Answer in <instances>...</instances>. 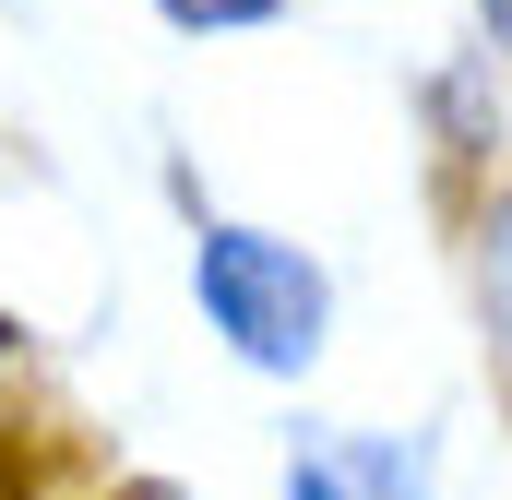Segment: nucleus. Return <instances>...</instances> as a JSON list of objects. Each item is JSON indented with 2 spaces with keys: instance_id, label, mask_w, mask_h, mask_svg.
I'll return each mask as SVG.
<instances>
[{
  "instance_id": "nucleus-1",
  "label": "nucleus",
  "mask_w": 512,
  "mask_h": 500,
  "mask_svg": "<svg viewBox=\"0 0 512 500\" xmlns=\"http://www.w3.org/2000/svg\"><path fill=\"white\" fill-rule=\"evenodd\" d=\"M203 310L239 334V358L262 370H298L322 346V274L298 262L286 239H251V227H203Z\"/></svg>"
},
{
  "instance_id": "nucleus-2",
  "label": "nucleus",
  "mask_w": 512,
  "mask_h": 500,
  "mask_svg": "<svg viewBox=\"0 0 512 500\" xmlns=\"http://www.w3.org/2000/svg\"><path fill=\"white\" fill-rule=\"evenodd\" d=\"M489 322L512 334V203H501V227H489Z\"/></svg>"
},
{
  "instance_id": "nucleus-3",
  "label": "nucleus",
  "mask_w": 512,
  "mask_h": 500,
  "mask_svg": "<svg viewBox=\"0 0 512 500\" xmlns=\"http://www.w3.org/2000/svg\"><path fill=\"white\" fill-rule=\"evenodd\" d=\"M167 12H179V24H262L274 0H167Z\"/></svg>"
},
{
  "instance_id": "nucleus-4",
  "label": "nucleus",
  "mask_w": 512,
  "mask_h": 500,
  "mask_svg": "<svg viewBox=\"0 0 512 500\" xmlns=\"http://www.w3.org/2000/svg\"><path fill=\"white\" fill-rule=\"evenodd\" d=\"M0 500H36V465H24L12 441H0Z\"/></svg>"
},
{
  "instance_id": "nucleus-5",
  "label": "nucleus",
  "mask_w": 512,
  "mask_h": 500,
  "mask_svg": "<svg viewBox=\"0 0 512 500\" xmlns=\"http://www.w3.org/2000/svg\"><path fill=\"white\" fill-rule=\"evenodd\" d=\"M298 500H346V477L334 465H298Z\"/></svg>"
},
{
  "instance_id": "nucleus-6",
  "label": "nucleus",
  "mask_w": 512,
  "mask_h": 500,
  "mask_svg": "<svg viewBox=\"0 0 512 500\" xmlns=\"http://www.w3.org/2000/svg\"><path fill=\"white\" fill-rule=\"evenodd\" d=\"M489 24H501V36H512V0H489Z\"/></svg>"
},
{
  "instance_id": "nucleus-7",
  "label": "nucleus",
  "mask_w": 512,
  "mask_h": 500,
  "mask_svg": "<svg viewBox=\"0 0 512 500\" xmlns=\"http://www.w3.org/2000/svg\"><path fill=\"white\" fill-rule=\"evenodd\" d=\"M0 346H12V322H0Z\"/></svg>"
}]
</instances>
